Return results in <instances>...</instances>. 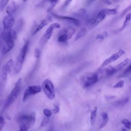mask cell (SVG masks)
Here are the masks:
<instances>
[{
	"mask_svg": "<svg viewBox=\"0 0 131 131\" xmlns=\"http://www.w3.org/2000/svg\"><path fill=\"white\" fill-rule=\"evenodd\" d=\"M22 79H19L16 82L14 88L11 91L10 93L8 95L5 103V108H7L10 106L17 99L21 90L22 88Z\"/></svg>",
	"mask_w": 131,
	"mask_h": 131,
	"instance_id": "1",
	"label": "cell"
},
{
	"mask_svg": "<svg viewBox=\"0 0 131 131\" xmlns=\"http://www.w3.org/2000/svg\"><path fill=\"white\" fill-rule=\"evenodd\" d=\"M99 81L96 73H89L83 75L81 78V83L84 88H88Z\"/></svg>",
	"mask_w": 131,
	"mask_h": 131,
	"instance_id": "2",
	"label": "cell"
},
{
	"mask_svg": "<svg viewBox=\"0 0 131 131\" xmlns=\"http://www.w3.org/2000/svg\"><path fill=\"white\" fill-rule=\"evenodd\" d=\"M42 89L48 99L52 100L55 98V91L52 82L49 79H45L42 83Z\"/></svg>",
	"mask_w": 131,
	"mask_h": 131,
	"instance_id": "3",
	"label": "cell"
},
{
	"mask_svg": "<svg viewBox=\"0 0 131 131\" xmlns=\"http://www.w3.org/2000/svg\"><path fill=\"white\" fill-rule=\"evenodd\" d=\"M18 120L20 125H24L30 128L35 123V117L34 114H24L20 116Z\"/></svg>",
	"mask_w": 131,
	"mask_h": 131,
	"instance_id": "4",
	"label": "cell"
},
{
	"mask_svg": "<svg viewBox=\"0 0 131 131\" xmlns=\"http://www.w3.org/2000/svg\"><path fill=\"white\" fill-rule=\"evenodd\" d=\"M61 25L58 23H54L50 25V26L47 28V29L45 32L44 34L42 36L40 43L41 45H44L51 38L53 31L54 29H58L60 28Z\"/></svg>",
	"mask_w": 131,
	"mask_h": 131,
	"instance_id": "5",
	"label": "cell"
},
{
	"mask_svg": "<svg viewBox=\"0 0 131 131\" xmlns=\"http://www.w3.org/2000/svg\"><path fill=\"white\" fill-rule=\"evenodd\" d=\"M42 89V87L39 85H32L28 87L24 91L23 101L25 102L30 96L41 92Z\"/></svg>",
	"mask_w": 131,
	"mask_h": 131,
	"instance_id": "6",
	"label": "cell"
},
{
	"mask_svg": "<svg viewBox=\"0 0 131 131\" xmlns=\"http://www.w3.org/2000/svg\"><path fill=\"white\" fill-rule=\"evenodd\" d=\"M75 32V29L72 27H69L64 29L57 38L58 42H65L70 40Z\"/></svg>",
	"mask_w": 131,
	"mask_h": 131,
	"instance_id": "7",
	"label": "cell"
},
{
	"mask_svg": "<svg viewBox=\"0 0 131 131\" xmlns=\"http://www.w3.org/2000/svg\"><path fill=\"white\" fill-rule=\"evenodd\" d=\"M125 53V52L123 49H119L117 52L114 53L112 55H111L109 58H106L102 64L101 67H103L105 66H108V65L110 64L111 63L117 61L118 59L121 56L124 55Z\"/></svg>",
	"mask_w": 131,
	"mask_h": 131,
	"instance_id": "8",
	"label": "cell"
},
{
	"mask_svg": "<svg viewBox=\"0 0 131 131\" xmlns=\"http://www.w3.org/2000/svg\"><path fill=\"white\" fill-rule=\"evenodd\" d=\"M99 80L100 79L110 77L115 74L114 71V67L112 66H109L105 68L101 69L96 72Z\"/></svg>",
	"mask_w": 131,
	"mask_h": 131,
	"instance_id": "9",
	"label": "cell"
},
{
	"mask_svg": "<svg viewBox=\"0 0 131 131\" xmlns=\"http://www.w3.org/2000/svg\"><path fill=\"white\" fill-rule=\"evenodd\" d=\"M15 23V20L13 16H8L6 17L3 22V32H8L13 30Z\"/></svg>",
	"mask_w": 131,
	"mask_h": 131,
	"instance_id": "10",
	"label": "cell"
},
{
	"mask_svg": "<svg viewBox=\"0 0 131 131\" xmlns=\"http://www.w3.org/2000/svg\"><path fill=\"white\" fill-rule=\"evenodd\" d=\"M14 65V61L13 59H9L7 62L4 65L2 69V79L4 81H6L7 80V75L9 73H10L13 68Z\"/></svg>",
	"mask_w": 131,
	"mask_h": 131,
	"instance_id": "11",
	"label": "cell"
},
{
	"mask_svg": "<svg viewBox=\"0 0 131 131\" xmlns=\"http://www.w3.org/2000/svg\"><path fill=\"white\" fill-rule=\"evenodd\" d=\"M105 15L101 10L98 14L93 18H92L89 22L91 28H94L97 26L101 22H102L105 18Z\"/></svg>",
	"mask_w": 131,
	"mask_h": 131,
	"instance_id": "12",
	"label": "cell"
},
{
	"mask_svg": "<svg viewBox=\"0 0 131 131\" xmlns=\"http://www.w3.org/2000/svg\"><path fill=\"white\" fill-rule=\"evenodd\" d=\"M51 21V19L50 17H47L46 19L42 20L41 23L39 25H35L34 26V28L32 31V34L34 35L39 31H41L44 27H45L46 25H47Z\"/></svg>",
	"mask_w": 131,
	"mask_h": 131,
	"instance_id": "13",
	"label": "cell"
},
{
	"mask_svg": "<svg viewBox=\"0 0 131 131\" xmlns=\"http://www.w3.org/2000/svg\"><path fill=\"white\" fill-rule=\"evenodd\" d=\"M52 15H53L54 17H55V18H56L57 19L67 20V21L70 22L72 23L73 24H75V25H76L77 26H79L80 24V21L78 20H77L75 18H72V17H68V16H58V15H57L56 14H53V13L52 14Z\"/></svg>",
	"mask_w": 131,
	"mask_h": 131,
	"instance_id": "14",
	"label": "cell"
},
{
	"mask_svg": "<svg viewBox=\"0 0 131 131\" xmlns=\"http://www.w3.org/2000/svg\"><path fill=\"white\" fill-rule=\"evenodd\" d=\"M14 41H15L13 40H10L9 41L6 42V44L4 46L2 50V53L3 54H6L12 50V49L15 46Z\"/></svg>",
	"mask_w": 131,
	"mask_h": 131,
	"instance_id": "15",
	"label": "cell"
},
{
	"mask_svg": "<svg viewBox=\"0 0 131 131\" xmlns=\"http://www.w3.org/2000/svg\"><path fill=\"white\" fill-rule=\"evenodd\" d=\"M29 45V42L28 41H27L24 44V45L23 46V47L21 48L20 52L19 53V54L18 55L24 61L25 60V57L26 56V54L28 50Z\"/></svg>",
	"mask_w": 131,
	"mask_h": 131,
	"instance_id": "16",
	"label": "cell"
},
{
	"mask_svg": "<svg viewBox=\"0 0 131 131\" xmlns=\"http://www.w3.org/2000/svg\"><path fill=\"white\" fill-rule=\"evenodd\" d=\"M16 9V3L15 1H11L6 8V12L8 16H12Z\"/></svg>",
	"mask_w": 131,
	"mask_h": 131,
	"instance_id": "17",
	"label": "cell"
},
{
	"mask_svg": "<svg viewBox=\"0 0 131 131\" xmlns=\"http://www.w3.org/2000/svg\"><path fill=\"white\" fill-rule=\"evenodd\" d=\"M129 62V59L128 58H126L123 62H122L121 63H120V64L117 65L116 66L114 67V73H115L117 72H118V71L123 69L125 66H126L128 64Z\"/></svg>",
	"mask_w": 131,
	"mask_h": 131,
	"instance_id": "18",
	"label": "cell"
},
{
	"mask_svg": "<svg viewBox=\"0 0 131 131\" xmlns=\"http://www.w3.org/2000/svg\"><path fill=\"white\" fill-rule=\"evenodd\" d=\"M97 107L95 106L91 111V115H90V122L92 125H93L94 122L95 121V119L97 116Z\"/></svg>",
	"mask_w": 131,
	"mask_h": 131,
	"instance_id": "19",
	"label": "cell"
},
{
	"mask_svg": "<svg viewBox=\"0 0 131 131\" xmlns=\"http://www.w3.org/2000/svg\"><path fill=\"white\" fill-rule=\"evenodd\" d=\"M101 115H102V117L103 120H102V121L100 125H99V129H101L103 127H104L105 126V125L107 124V123L108 122V120H109L108 115L106 113L103 112V113H102Z\"/></svg>",
	"mask_w": 131,
	"mask_h": 131,
	"instance_id": "20",
	"label": "cell"
},
{
	"mask_svg": "<svg viewBox=\"0 0 131 131\" xmlns=\"http://www.w3.org/2000/svg\"><path fill=\"white\" fill-rule=\"evenodd\" d=\"M130 21H131V13H128V14H127V15H125V20L123 22V25H122V27L120 28L119 31L123 30L128 25V24L129 23Z\"/></svg>",
	"mask_w": 131,
	"mask_h": 131,
	"instance_id": "21",
	"label": "cell"
},
{
	"mask_svg": "<svg viewBox=\"0 0 131 131\" xmlns=\"http://www.w3.org/2000/svg\"><path fill=\"white\" fill-rule=\"evenodd\" d=\"M118 6L114 8V9H102V11L104 13L105 16L108 15H115L117 13V8Z\"/></svg>",
	"mask_w": 131,
	"mask_h": 131,
	"instance_id": "22",
	"label": "cell"
},
{
	"mask_svg": "<svg viewBox=\"0 0 131 131\" xmlns=\"http://www.w3.org/2000/svg\"><path fill=\"white\" fill-rule=\"evenodd\" d=\"M87 33V30L85 28H82L77 33L76 35L75 38H74V41H77L79 40L80 39H81L82 37L85 36Z\"/></svg>",
	"mask_w": 131,
	"mask_h": 131,
	"instance_id": "23",
	"label": "cell"
},
{
	"mask_svg": "<svg viewBox=\"0 0 131 131\" xmlns=\"http://www.w3.org/2000/svg\"><path fill=\"white\" fill-rule=\"evenodd\" d=\"M131 74V64L119 75V77H124L129 76Z\"/></svg>",
	"mask_w": 131,
	"mask_h": 131,
	"instance_id": "24",
	"label": "cell"
},
{
	"mask_svg": "<svg viewBox=\"0 0 131 131\" xmlns=\"http://www.w3.org/2000/svg\"><path fill=\"white\" fill-rule=\"evenodd\" d=\"M108 36V34L107 32H103L102 33H100V34H98L96 35V39L98 40L99 41H103L104 40V39L106 37H107Z\"/></svg>",
	"mask_w": 131,
	"mask_h": 131,
	"instance_id": "25",
	"label": "cell"
},
{
	"mask_svg": "<svg viewBox=\"0 0 131 131\" xmlns=\"http://www.w3.org/2000/svg\"><path fill=\"white\" fill-rule=\"evenodd\" d=\"M9 2V1H8V0H2V1H0V11H2L4 8H5Z\"/></svg>",
	"mask_w": 131,
	"mask_h": 131,
	"instance_id": "26",
	"label": "cell"
},
{
	"mask_svg": "<svg viewBox=\"0 0 131 131\" xmlns=\"http://www.w3.org/2000/svg\"><path fill=\"white\" fill-rule=\"evenodd\" d=\"M122 123L128 129H131V121L127 119H124L122 120Z\"/></svg>",
	"mask_w": 131,
	"mask_h": 131,
	"instance_id": "27",
	"label": "cell"
},
{
	"mask_svg": "<svg viewBox=\"0 0 131 131\" xmlns=\"http://www.w3.org/2000/svg\"><path fill=\"white\" fill-rule=\"evenodd\" d=\"M58 2L57 1H50V4L49 5V6L48 7V9H47V11L48 12H50L51 11V10L53 9V8L55 6V5H56L57 3Z\"/></svg>",
	"mask_w": 131,
	"mask_h": 131,
	"instance_id": "28",
	"label": "cell"
},
{
	"mask_svg": "<svg viewBox=\"0 0 131 131\" xmlns=\"http://www.w3.org/2000/svg\"><path fill=\"white\" fill-rule=\"evenodd\" d=\"M124 82L123 80H120L117 83H116L115 85L113 86V88L118 89V88H122L124 87Z\"/></svg>",
	"mask_w": 131,
	"mask_h": 131,
	"instance_id": "29",
	"label": "cell"
},
{
	"mask_svg": "<svg viewBox=\"0 0 131 131\" xmlns=\"http://www.w3.org/2000/svg\"><path fill=\"white\" fill-rule=\"evenodd\" d=\"M87 13V10L85 8H81L79 9L76 13H75V15L78 16H84L86 15Z\"/></svg>",
	"mask_w": 131,
	"mask_h": 131,
	"instance_id": "30",
	"label": "cell"
},
{
	"mask_svg": "<svg viewBox=\"0 0 131 131\" xmlns=\"http://www.w3.org/2000/svg\"><path fill=\"white\" fill-rule=\"evenodd\" d=\"M128 98L127 97V98H123L122 99H121L120 100H119L116 103H117V105H124L125 104H126L128 101Z\"/></svg>",
	"mask_w": 131,
	"mask_h": 131,
	"instance_id": "31",
	"label": "cell"
},
{
	"mask_svg": "<svg viewBox=\"0 0 131 131\" xmlns=\"http://www.w3.org/2000/svg\"><path fill=\"white\" fill-rule=\"evenodd\" d=\"M130 10H131V4L129 6L126 7L124 10H123L122 11V12L121 14V16H120L121 17H122L124 16L127 15L128 14V13L129 12Z\"/></svg>",
	"mask_w": 131,
	"mask_h": 131,
	"instance_id": "32",
	"label": "cell"
},
{
	"mask_svg": "<svg viewBox=\"0 0 131 131\" xmlns=\"http://www.w3.org/2000/svg\"><path fill=\"white\" fill-rule=\"evenodd\" d=\"M49 120H50V119H49V117H45L44 118V119H43L41 123V126H44L45 125H46L48 122H49Z\"/></svg>",
	"mask_w": 131,
	"mask_h": 131,
	"instance_id": "33",
	"label": "cell"
},
{
	"mask_svg": "<svg viewBox=\"0 0 131 131\" xmlns=\"http://www.w3.org/2000/svg\"><path fill=\"white\" fill-rule=\"evenodd\" d=\"M43 112H44V114L45 115V116L47 117H50L52 115V111L48 109H45L44 110Z\"/></svg>",
	"mask_w": 131,
	"mask_h": 131,
	"instance_id": "34",
	"label": "cell"
},
{
	"mask_svg": "<svg viewBox=\"0 0 131 131\" xmlns=\"http://www.w3.org/2000/svg\"><path fill=\"white\" fill-rule=\"evenodd\" d=\"M5 123V121L4 118L2 116H0V131L2 130Z\"/></svg>",
	"mask_w": 131,
	"mask_h": 131,
	"instance_id": "35",
	"label": "cell"
},
{
	"mask_svg": "<svg viewBox=\"0 0 131 131\" xmlns=\"http://www.w3.org/2000/svg\"><path fill=\"white\" fill-rule=\"evenodd\" d=\"M34 55H35V56L36 57V58H40V57L41 56V51L38 48H36L34 50Z\"/></svg>",
	"mask_w": 131,
	"mask_h": 131,
	"instance_id": "36",
	"label": "cell"
},
{
	"mask_svg": "<svg viewBox=\"0 0 131 131\" xmlns=\"http://www.w3.org/2000/svg\"><path fill=\"white\" fill-rule=\"evenodd\" d=\"M59 111V108L58 107V106L55 105L54 106V108L52 110V112L53 114H56V113H58Z\"/></svg>",
	"mask_w": 131,
	"mask_h": 131,
	"instance_id": "37",
	"label": "cell"
},
{
	"mask_svg": "<svg viewBox=\"0 0 131 131\" xmlns=\"http://www.w3.org/2000/svg\"><path fill=\"white\" fill-rule=\"evenodd\" d=\"M29 128L24 125H20V129L19 131H28Z\"/></svg>",
	"mask_w": 131,
	"mask_h": 131,
	"instance_id": "38",
	"label": "cell"
},
{
	"mask_svg": "<svg viewBox=\"0 0 131 131\" xmlns=\"http://www.w3.org/2000/svg\"><path fill=\"white\" fill-rule=\"evenodd\" d=\"M71 2V1H65V3H64V5H63V7H64V8L66 7L68 5V4H69Z\"/></svg>",
	"mask_w": 131,
	"mask_h": 131,
	"instance_id": "39",
	"label": "cell"
},
{
	"mask_svg": "<svg viewBox=\"0 0 131 131\" xmlns=\"http://www.w3.org/2000/svg\"><path fill=\"white\" fill-rule=\"evenodd\" d=\"M121 131H127V129L125 128H122L121 129Z\"/></svg>",
	"mask_w": 131,
	"mask_h": 131,
	"instance_id": "40",
	"label": "cell"
},
{
	"mask_svg": "<svg viewBox=\"0 0 131 131\" xmlns=\"http://www.w3.org/2000/svg\"><path fill=\"white\" fill-rule=\"evenodd\" d=\"M49 131H56V130H54V129H50V130H49Z\"/></svg>",
	"mask_w": 131,
	"mask_h": 131,
	"instance_id": "41",
	"label": "cell"
}]
</instances>
